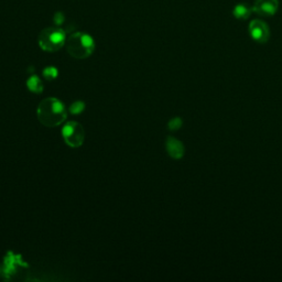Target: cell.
<instances>
[{
  "label": "cell",
  "mask_w": 282,
  "mask_h": 282,
  "mask_svg": "<svg viewBox=\"0 0 282 282\" xmlns=\"http://www.w3.org/2000/svg\"><path fill=\"white\" fill-rule=\"evenodd\" d=\"M18 267H28V264L22 260L20 255H15L14 252L9 251L4 259V263L0 267V274L5 278L9 279L11 275L17 272Z\"/></svg>",
  "instance_id": "5b68a950"
},
{
  "label": "cell",
  "mask_w": 282,
  "mask_h": 282,
  "mask_svg": "<svg viewBox=\"0 0 282 282\" xmlns=\"http://www.w3.org/2000/svg\"><path fill=\"white\" fill-rule=\"evenodd\" d=\"M66 50L71 57L83 60L91 57L95 49V42L91 36L86 33H73L65 42Z\"/></svg>",
  "instance_id": "7a4b0ae2"
},
{
  "label": "cell",
  "mask_w": 282,
  "mask_h": 282,
  "mask_svg": "<svg viewBox=\"0 0 282 282\" xmlns=\"http://www.w3.org/2000/svg\"><path fill=\"white\" fill-rule=\"evenodd\" d=\"M279 7L278 0H255L252 11L262 16H273Z\"/></svg>",
  "instance_id": "8992f818"
},
{
  "label": "cell",
  "mask_w": 282,
  "mask_h": 282,
  "mask_svg": "<svg viewBox=\"0 0 282 282\" xmlns=\"http://www.w3.org/2000/svg\"><path fill=\"white\" fill-rule=\"evenodd\" d=\"M63 21H64V16L59 13V14H55V17H54V22L57 24L58 26L60 25H62L63 24Z\"/></svg>",
  "instance_id": "4fadbf2b"
},
{
  "label": "cell",
  "mask_w": 282,
  "mask_h": 282,
  "mask_svg": "<svg viewBox=\"0 0 282 282\" xmlns=\"http://www.w3.org/2000/svg\"><path fill=\"white\" fill-rule=\"evenodd\" d=\"M167 149H168V152L170 153V156L175 159H179L180 157H182V153H183V148H182V145L178 140L173 139V138H169L168 139Z\"/></svg>",
  "instance_id": "ba28073f"
},
{
  "label": "cell",
  "mask_w": 282,
  "mask_h": 282,
  "mask_svg": "<svg viewBox=\"0 0 282 282\" xmlns=\"http://www.w3.org/2000/svg\"><path fill=\"white\" fill-rule=\"evenodd\" d=\"M180 126H181V121L179 119H173L169 125L170 129H176V128H179Z\"/></svg>",
  "instance_id": "5bb4252c"
},
{
  "label": "cell",
  "mask_w": 282,
  "mask_h": 282,
  "mask_svg": "<svg viewBox=\"0 0 282 282\" xmlns=\"http://www.w3.org/2000/svg\"><path fill=\"white\" fill-rule=\"evenodd\" d=\"M59 72L58 69L53 68V66H49V68H46L43 70V77L48 81H53L58 77Z\"/></svg>",
  "instance_id": "8fae6325"
},
{
  "label": "cell",
  "mask_w": 282,
  "mask_h": 282,
  "mask_svg": "<svg viewBox=\"0 0 282 282\" xmlns=\"http://www.w3.org/2000/svg\"><path fill=\"white\" fill-rule=\"evenodd\" d=\"M38 119L47 127H58L66 119V109L58 98L49 97L39 104L37 109Z\"/></svg>",
  "instance_id": "6da1fadb"
},
{
  "label": "cell",
  "mask_w": 282,
  "mask_h": 282,
  "mask_svg": "<svg viewBox=\"0 0 282 282\" xmlns=\"http://www.w3.org/2000/svg\"><path fill=\"white\" fill-rule=\"evenodd\" d=\"M62 135L65 142L72 148L81 147L85 139L84 128L75 121H70L63 127Z\"/></svg>",
  "instance_id": "277c9868"
},
{
  "label": "cell",
  "mask_w": 282,
  "mask_h": 282,
  "mask_svg": "<svg viewBox=\"0 0 282 282\" xmlns=\"http://www.w3.org/2000/svg\"><path fill=\"white\" fill-rule=\"evenodd\" d=\"M66 35L60 28H47L39 36V46L47 52H57L65 46Z\"/></svg>",
  "instance_id": "3957f363"
},
{
  "label": "cell",
  "mask_w": 282,
  "mask_h": 282,
  "mask_svg": "<svg viewBox=\"0 0 282 282\" xmlns=\"http://www.w3.org/2000/svg\"><path fill=\"white\" fill-rule=\"evenodd\" d=\"M85 109V104L83 102H75L70 106V112L73 115H80Z\"/></svg>",
  "instance_id": "7c38bea8"
},
{
  "label": "cell",
  "mask_w": 282,
  "mask_h": 282,
  "mask_svg": "<svg viewBox=\"0 0 282 282\" xmlns=\"http://www.w3.org/2000/svg\"><path fill=\"white\" fill-rule=\"evenodd\" d=\"M27 86L29 88V91L32 93L40 94L43 92V83L37 75L29 77V80L27 82Z\"/></svg>",
  "instance_id": "9c48e42d"
},
{
  "label": "cell",
  "mask_w": 282,
  "mask_h": 282,
  "mask_svg": "<svg viewBox=\"0 0 282 282\" xmlns=\"http://www.w3.org/2000/svg\"><path fill=\"white\" fill-rule=\"evenodd\" d=\"M249 32L250 36L255 39L256 41H260V42L267 41L269 36L268 27L261 20H253L249 25Z\"/></svg>",
  "instance_id": "52a82bcc"
},
{
  "label": "cell",
  "mask_w": 282,
  "mask_h": 282,
  "mask_svg": "<svg viewBox=\"0 0 282 282\" xmlns=\"http://www.w3.org/2000/svg\"><path fill=\"white\" fill-rule=\"evenodd\" d=\"M251 11H252V8L247 7L245 4H239V5H237L236 7L234 8L233 14H234V16L236 17V18L246 19V18H248V17H249Z\"/></svg>",
  "instance_id": "30bf717a"
}]
</instances>
